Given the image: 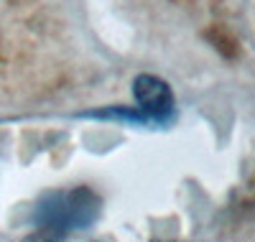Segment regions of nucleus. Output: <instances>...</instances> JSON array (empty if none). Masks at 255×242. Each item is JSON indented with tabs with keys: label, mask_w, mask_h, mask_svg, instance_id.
Masks as SVG:
<instances>
[{
	"label": "nucleus",
	"mask_w": 255,
	"mask_h": 242,
	"mask_svg": "<svg viewBox=\"0 0 255 242\" xmlns=\"http://www.w3.org/2000/svg\"><path fill=\"white\" fill-rule=\"evenodd\" d=\"M133 97L156 127H166L176 120V97L166 79L156 74H138L133 79Z\"/></svg>",
	"instance_id": "2"
},
{
	"label": "nucleus",
	"mask_w": 255,
	"mask_h": 242,
	"mask_svg": "<svg viewBox=\"0 0 255 242\" xmlns=\"http://www.w3.org/2000/svg\"><path fill=\"white\" fill-rule=\"evenodd\" d=\"M77 118H84V120H113V122H125V125H135V127H156L153 120L148 118L138 105H133V107L110 105V107H100V110H87V113H77Z\"/></svg>",
	"instance_id": "3"
},
{
	"label": "nucleus",
	"mask_w": 255,
	"mask_h": 242,
	"mask_svg": "<svg viewBox=\"0 0 255 242\" xmlns=\"http://www.w3.org/2000/svg\"><path fill=\"white\" fill-rule=\"evenodd\" d=\"M102 217V199L90 186L51 189L38 196L33 207V225L41 237L61 240L74 232L92 230Z\"/></svg>",
	"instance_id": "1"
}]
</instances>
